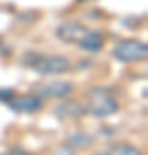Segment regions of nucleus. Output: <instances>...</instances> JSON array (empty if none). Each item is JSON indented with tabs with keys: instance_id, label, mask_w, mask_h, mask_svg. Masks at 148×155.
Returning a JSON list of instances; mask_svg holds the SVG:
<instances>
[{
	"instance_id": "obj_1",
	"label": "nucleus",
	"mask_w": 148,
	"mask_h": 155,
	"mask_svg": "<svg viewBox=\"0 0 148 155\" xmlns=\"http://www.w3.org/2000/svg\"><path fill=\"white\" fill-rule=\"evenodd\" d=\"M26 59H31V61H22L26 66H29L31 69L38 72V74H43V76H48V74H62L71 69V62L69 59L62 55H41V54H28L24 55Z\"/></svg>"
},
{
	"instance_id": "obj_2",
	"label": "nucleus",
	"mask_w": 148,
	"mask_h": 155,
	"mask_svg": "<svg viewBox=\"0 0 148 155\" xmlns=\"http://www.w3.org/2000/svg\"><path fill=\"white\" fill-rule=\"evenodd\" d=\"M86 107L95 117H107L119 110V104L104 88H93L90 91V104Z\"/></svg>"
},
{
	"instance_id": "obj_3",
	"label": "nucleus",
	"mask_w": 148,
	"mask_h": 155,
	"mask_svg": "<svg viewBox=\"0 0 148 155\" xmlns=\"http://www.w3.org/2000/svg\"><path fill=\"white\" fill-rule=\"evenodd\" d=\"M112 55L121 62H141L148 57V47L140 40H122L114 47Z\"/></svg>"
},
{
	"instance_id": "obj_4",
	"label": "nucleus",
	"mask_w": 148,
	"mask_h": 155,
	"mask_svg": "<svg viewBox=\"0 0 148 155\" xmlns=\"http://www.w3.org/2000/svg\"><path fill=\"white\" fill-rule=\"evenodd\" d=\"M7 104L14 112L33 114V112H38L43 107V98L38 97V95H17V97L14 95Z\"/></svg>"
},
{
	"instance_id": "obj_5",
	"label": "nucleus",
	"mask_w": 148,
	"mask_h": 155,
	"mask_svg": "<svg viewBox=\"0 0 148 155\" xmlns=\"http://www.w3.org/2000/svg\"><path fill=\"white\" fill-rule=\"evenodd\" d=\"M90 29L86 26H83L81 22H64L62 26L57 28L55 35H57V38L62 40V41H66V43H74V45H79L83 41V38L88 35Z\"/></svg>"
},
{
	"instance_id": "obj_6",
	"label": "nucleus",
	"mask_w": 148,
	"mask_h": 155,
	"mask_svg": "<svg viewBox=\"0 0 148 155\" xmlns=\"http://www.w3.org/2000/svg\"><path fill=\"white\" fill-rule=\"evenodd\" d=\"M72 90H74V86L69 81H52L48 84L40 86L36 90V93L41 98L43 97L45 98H66L67 95L72 93Z\"/></svg>"
},
{
	"instance_id": "obj_7",
	"label": "nucleus",
	"mask_w": 148,
	"mask_h": 155,
	"mask_svg": "<svg viewBox=\"0 0 148 155\" xmlns=\"http://www.w3.org/2000/svg\"><path fill=\"white\" fill-rule=\"evenodd\" d=\"M88 112V107L79 104V102H62L59 105L54 107V114H57V117H83Z\"/></svg>"
},
{
	"instance_id": "obj_8",
	"label": "nucleus",
	"mask_w": 148,
	"mask_h": 155,
	"mask_svg": "<svg viewBox=\"0 0 148 155\" xmlns=\"http://www.w3.org/2000/svg\"><path fill=\"white\" fill-rule=\"evenodd\" d=\"M104 47V36L100 31H88V35L83 38V41L79 43V48L86 50V52H100Z\"/></svg>"
},
{
	"instance_id": "obj_9",
	"label": "nucleus",
	"mask_w": 148,
	"mask_h": 155,
	"mask_svg": "<svg viewBox=\"0 0 148 155\" xmlns=\"http://www.w3.org/2000/svg\"><path fill=\"white\" fill-rule=\"evenodd\" d=\"M67 145H71L72 148H90L91 145H93V138L86 133H81V131H77V133H72L69 138H67Z\"/></svg>"
},
{
	"instance_id": "obj_10",
	"label": "nucleus",
	"mask_w": 148,
	"mask_h": 155,
	"mask_svg": "<svg viewBox=\"0 0 148 155\" xmlns=\"http://www.w3.org/2000/svg\"><path fill=\"white\" fill-rule=\"evenodd\" d=\"M107 155H143V152L131 143H117L110 147Z\"/></svg>"
},
{
	"instance_id": "obj_11",
	"label": "nucleus",
	"mask_w": 148,
	"mask_h": 155,
	"mask_svg": "<svg viewBox=\"0 0 148 155\" xmlns=\"http://www.w3.org/2000/svg\"><path fill=\"white\" fill-rule=\"evenodd\" d=\"M52 155H76L74 153V148H72L71 145H61V147H55L52 150Z\"/></svg>"
},
{
	"instance_id": "obj_12",
	"label": "nucleus",
	"mask_w": 148,
	"mask_h": 155,
	"mask_svg": "<svg viewBox=\"0 0 148 155\" xmlns=\"http://www.w3.org/2000/svg\"><path fill=\"white\" fill-rule=\"evenodd\" d=\"M14 97V91L12 90H0V102H9V100Z\"/></svg>"
},
{
	"instance_id": "obj_13",
	"label": "nucleus",
	"mask_w": 148,
	"mask_h": 155,
	"mask_svg": "<svg viewBox=\"0 0 148 155\" xmlns=\"http://www.w3.org/2000/svg\"><path fill=\"white\" fill-rule=\"evenodd\" d=\"M7 155H28V153H22V152H11V153H7Z\"/></svg>"
}]
</instances>
